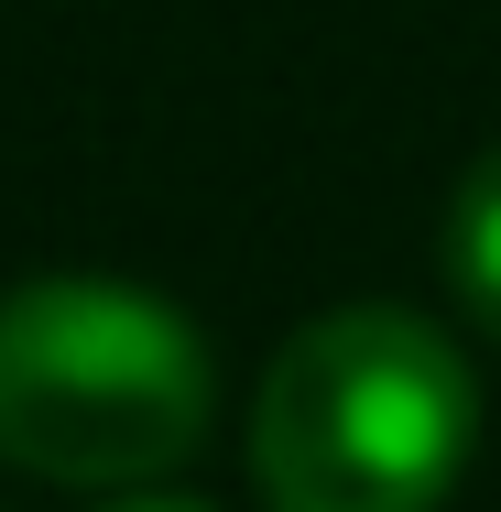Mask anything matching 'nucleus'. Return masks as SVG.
<instances>
[{
  "mask_svg": "<svg viewBox=\"0 0 501 512\" xmlns=\"http://www.w3.org/2000/svg\"><path fill=\"white\" fill-rule=\"evenodd\" d=\"M447 295L469 306V327L501 338V142L458 175V197H447Z\"/></svg>",
  "mask_w": 501,
  "mask_h": 512,
  "instance_id": "7ed1b4c3",
  "label": "nucleus"
},
{
  "mask_svg": "<svg viewBox=\"0 0 501 512\" xmlns=\"http://www.w3.org/2000/svg\"><path fill=\"white\" fill-rule=\"evenodd\" d=\"M480 458V371L447 316L360 295L305 316L251 393L262 512H436Z\"/></svg>",
  "mask_w": 501,
  "mask_h": 512,
  "instance_id": "f257e3e1",
  "label": "nucleus"
},
{
  "mask_svg": "<svg viewBox=\"0 0 501 512\" xmlns=\"http://www.w3.org/2000/svg\"><path fill=\"white\" fill-rule=\"evenodd\" d=\"M218 425V349L131 273H33L0 295V469L44 491H153Z\"/></svg>",
  "mask_w": 501,
  "mask_h": 512,
  "instance_id": "f03ea898",
  "label": "nucleus"
},
{
  "mask_svg": "<svg viewBox=\"0 0 501 512\" xmlns=\"http://www.w3.org/2000/svg\"><path fill=\"white\" fill-rule=\"evenodd\" d=\"M88 512H207V502H186V491H109V502H88Z\"/></svg>",
  "mask_w": 501,
  "mask_h": 512,
  "instance_id": "20e7f679",
  "label": "nucleus"
}]
</instances>
